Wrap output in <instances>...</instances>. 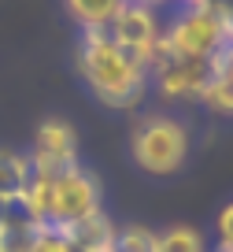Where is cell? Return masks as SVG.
Listing matches in <instances>:
<instances>
[{
    "label": "cell",
    "mask_w": 233,
    "mask_h": 252,
    "mask_svg": "<svg viewBox=\"0 0 233 252\" xmlns=\"http://www.w3.org/2000/svg\"><path fill=\"white\" fill-rule=\"evenodd\" d=\"M78 71L89 82L93 96L108 108H137L148 89L152 63L145 52L122 48L108 37V30H82L78 41Z\"/></svg>",
    "instance_id": "1"
},
{
    "label": "cell",
    "mask_w": 233,
    "mask_h": 252,
    "mask_svg": "<svg viewBox=\"0 0 233 252\" xmlns=\"http://www.w3.org/2000/svg\"><path fill=\"white\" fill-rule=\"evenodd\" d=\"M130 152L141 171L174 174V171H181V163L189 156V134H185V126L171 115H145L133 126Z\"/></svg>",
    "instance_id": "2"
},
{
    "label": "cell",
    "mask_w": 233,
    "mask_h": 252,
    "mask_svg": "<svg viewBox=\"0 0 233 252\" xmlns=\"http://www.w3.org/2000/svg\"><path fill=\"white\" fill-rule=\"evenodd\" d=\"M93 212H100V182H96L86 167H78V163L56 174L48 226L63 230V226L86 219V215H93Z\"/></svg>",
    "instance_id": "3"
},
{
    "label": "cell",
    "mask_w": 233,
    "mask_h": 252,
    "mask_svg": "<svg viewBox=\"0 0 233 252\" xmlns=\"http://www.w3.org/2000/svg\"><path fill=\"white\" fill-rule=\"evenodd\" d=\"M152 78L163 96H196L200 100L207 86L218 78V60H196V56H167L152 67Z\"/></svg>",
    "instance_id": "4"
},
{
    "label": "cell",
    "mask_w": 233,
    "mask_h": 252,
    "mask_svg": "<svg viewBox=\"0 0 233 252\" xmlns=\"http://www.w3.org/2000/svg\"><path fill=\"white\" fill-rule=\"evenodd\" d=\"M30 163L45 167V171H52V174L74 167L78 163V134H74V126L63 123V119H48V123H41L37 134H33Z\"/></svg>",
    "instance_id": "5"
},
{
    "label": "cell",
    "mask_w": 233,
    "mask_h": 252,
    "mask_svg": "<svg viewBox=\"0 0 233 252\" xmlns=\"http://www.w3.org/2000/svg\"><path fill=\"white\" fill-rule=\"evenodd\" d=\"M108 37L115 41V45L122 48H133V52H152L155 37H159V26H155V15L152 8H148L145 0H126L122 8H118V15L111 19L108 26Z\"/></svg>",
    "instance_id": "6"
},
{
    "label": "cell",
    "mask_w": 233,
    "mask_h": 252,
    "mask_svg": "<svg viewBox=\"0 0 233 252\" xmlns=\"http://www.w3.org/2000/svg\"><path fill=\"white\" fill-rule=\"evenodd\" d=\"M59 234L70 241V249H74V252H115L118 226L104 212H93V215H86V219L63 226Z\"/></svg>",
    "instance_id": "7"
},
{
    "label": "cell",
    "mask_w": 233,
    "mask_h": 252,
    "mask_svg": "<svg viewBox=\"0 0 233 252\" xmlns=\"http://www.w3.org/2000/svg\"><path fill=\"white\" fill-rule=\"evenodd\" d=\"M41 234V222L26 212L23 200H8L0 212V252H26L33 245V237Z\"/></svg>",
    "instance_id": "8"
},
{
    "label": "cell",
    "mask_w": 233,
    "mask_h": 252,
    "mask_svg": "<svg viewBox=\"0 0 233 252\" xmlns=\"http://www.w3.org/2000/svg\"><path fill=\"white\" fill-rule=\"evenodd\" d=\"M52 186H56V174L45 171V167H33L26 189L19 193V200L26 204V212H30L41 226H48V215H52Z\"/></svg>",
    "instance_id": "9"
},
{
    "label": "cell",
    "mask_w": 233,
    "mask_h": 252,
    "mask_svg": "<svg viewBox=\"0 0 233 252\" xmlns=\"http://www.w3.org/2000/svg\"><path fill=\"white\" fill-rule=\"evenodd\" d=\"M30 152H15V149H0V200H15L30 182Z\"/></svg>",
    "instance_id": "10"
},
{
    "label": "cell",
    "mask_w": 233,
    "mask_h": 252,
    "mask_svg": "<svg viewBox=\"0 0 233 252\" xmlns=\"http://www.w3.org/2000/svg\"><path fill=\"white\" fill-rule=\"evenodd\" d=\"M122 4L126 0H67V11L82 23V30H104Z\"/></svg>",
    "instance_id": "11"
},
{
    "label": "cell",
    "mask_w": 233,
    "mask_h": 252,
    "mask_svg": "<svg viewBox=\"0 0 233 252\" xmlns=\"http://www.w3.org/2000/svg\"><path fill=\"white\" fill-rule=\"evenodd\" d=\"M155 252H207V249H204L200 230L171 226V230H163V234H155Z\"/></svg>",
    "instance_id": "12"
},
{
    "label": "cell",
    "mask_w": 233,
    "mask_h": 252,
    "mask_svg": "<svg viewBox=\"0 0 233 252\" xmlns=\"http://www.w3.org/2000/svg\"><path fill=\"white\" fill-rule=\"evenodd\" d=\"M115 252H155V234L148 226H126L115 237Z\"/></svg>",
    "instance_id": "13"
},
{
    "label": "cell",
    "mask_w": 233,
    "mask_h": 252,
    "mask_svg": "<svg viewBox=\"0 0 233 252\" xmlns=\"http://www.w3.org/2000/svg\"><path fill=\"white\" fill-rule=\"evenodd\" d=\"M200 100L207 104V108H215V111H233V86L226 78H215Z\"/></svg>",
    "instance_id": "14"
},
{
    "label": "cell",
    "mask_w": 233,
    "mask_h": 252,
    "mask_svg": "<svg viewBox=\"0 0 233 252\" xmlns=\"http://www.w3.org/2000/svg\"><path fill=\"white\" fill-rule=\"evenodd\" d=\"M26 252H74V249H70V241L56 226H41V234L33 237V245Z\"/></svg>",
    "instance_id": "15"
},
{
    "label": "cell",
    "mask_w": 233,
    "mask_h": 252,
    "mask_svg": "<svg viewBox=\"0 0 233 252\" xmlns=\"http://www.w3.org/2000/svg\"><path fill=\"white\" fill-rule=\"evenodd\" d=\"M233 241V204H226L222 212H218V245Z\"/></svg>",
    "instance_id": "16"
},
{
    "label": "cell",
    "mask_w": 233,
    "mask_h": 252,
    "mask_svg": "<svg viewBox=\"0 0 233 252\" xmlns=\"http://www.w3.org/2000/svg\"><path fill=\"white\" fill-rule=\"evenodd\" d=\"M218 78H226V82L233 86V52H230V48L218 56Z\"/></svg>",
    "instance_id": "17"
},
{
    "label": "cell",
    "mask_w": 233,
    "mask_h": 252,
    "mask_svg": "<svg viewBox=\"0 0 233 252\" xmlns=\"http://www.w3.org/2000/svg\"><path fill=\"white\" fill-rule=\"evenodd\" d=\"M215 8H218V11H222V15L233 23V0H215Z\"/></svg>",
    "instance_id": "18"
},
{
    "label": "cell",
    "mask_w": 233,
    "mask_h": 252,
    "mask_svg": "<svg viewBox=\"0 0 233 252\" xmlns=\"http://www.w3.org/2000/svg\"><path fill=\"white\" fill-rule=\"evenodd\" d=\"M145 4H155V0H145Z\"/></svg>",
    "instance_id": "19"
}]
</instances>
